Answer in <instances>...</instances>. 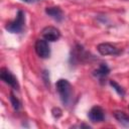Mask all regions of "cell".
<instances>
[{"label":"cell","mask_w":129,"mask_h":129,"mask_svg":"<svg viewBox=\"0 0 129 129\" xmlns=\"http://www.w3.org/2000/svg\"><path fill=\"white\" fill-rule=\"evenodd\" d=\"M21 1H23L25 3H34V2H37L38 0H21Z\"/></svg>","instance_id":"cell-15"},{"label":"cell","mask_w":129,"mask_h":129,"mask_svg":"<svg viewBox=\"0 0 129 129\" xmlns=\"http://www.w3.org/2000/svg\"><path fill=\"white\" fill-rule=\"evenodd\" d=\"M110 86L117 92V94L119 95V96H121V97H124V95H125V92H124V90H123V88L117 83V82H115V81H113V80H111L110 82Z\"/></svg>","instance_id":"cell-12"},{"label":"cell","mask_w":129,"mask_h":129,"mask_svg":"<svg viewBox=\"0 0 129 129\" xmlns=\"http://www.w3.org/2000/svg\"><path fill=\"white\" fill-rule=\"evenodd\" d=\"M55 89L59 95L62 104L69 105V103L72 100V94H73V88L70 82L66 79H59L55 84Z\"/></svg>","instance_id":"cell-1"},{"label":"cell","mask_w":129,"mask_h":129,"mask_svg":"<svg viewBox=\"0 0 129 129\" xmlns=\"http://www.w3.org/2000/svg\"><path fill=\"white\" fill-rule=\"evenodd\" d=\"M45 13L51 17L53 20L57 21V22H60L62 19H63V13H62V10L57 7V6H53V7H46L45 8Z\"/></svg>","instance_id":"cell-8"},{"label":"cell","mask_w":129,"mask_h":129,"mask_svg":"<svg viewBox=\"0 0 129 129\" xmlns=\"http://www.w3.org/2000/svg\"><path fill=\"white\" fill-rule=\"evenodd\" d=\"M97 50L102 55H118L120 53L119 48H117L115 45L108 43V42H103V43L98 44Z\"/></svg>","instance_id":"cell-6"},{"label":"cell","mask_w":129,"mask_h":129,"mask_svg":"<svg viewBox=\"0 0 129 129\" xmlns=\"http://www.w3.org/2000/svg\"><path fill=\"white\" fill-rule=\"evenodd\" d=\"M88 117H89V119L92 122L98 123V122L104 121V119H105V113H104V110L100 106H94L89 111Z\"/></svg>","instance_id":"cell-7"},{"label":"cell","mask_w":129,"mask_h":129,"mask_svg":"<svg viewBox=\"0 0 129 129\" xmlns=\"http://www.w3.org/2000/svg\"><path fill=\"white\" fill-rule=\"evenodd\" d=\"M51 113H52V116L54 117V118H59L60 116H61V110L59 109V108H52V110H51Z\"/></svg>","instance_id":"cell-14"},{"label":"cell","mask_w":129,"mask_h":129,"mask_svg":"<svg viewBox=\"0 0 129 129\" xmlns=\"http://www.w3.org/2000/svg\"><path fill=\"white\" fill-rule=\"evenodd\" d=\"M41 36L43 39L47 41H56L60 37V32L56 27L53 26H46L41 30Z\"/></svg>","instance_id":"cell-5"},{"label":"cell","mask_w":129,"mask_h":129,"mask_svg":"<svg viewBox=\"0 0 129 129\" xmlns=\"http://www.w3.org/2000/svg\"><path fill=\"white\" fill-rule=\"evenodd\" d=\"M109 73H110L109 67H108L106 63H101V64L99 66V68L93 72V75H94L97 79H99L100 82H102V81H104V79L109 75Z\"/></svg>","instance_id":"cell-9"},{"label":"cell","mask_w":129,"mask_h":129,"mask_svg":"<svg viewBox=\"0 0 129 129\" xmlns=\"http://www.w3.org/2000/svg\"><path fill=\"white\" fill-rule=\"evenodd\" d=\"M34 50L41 58H47L50 55V48L47 40L45 39H37L34 44Z\"/></svg>","instance_id":"cell-4"},{"label":"cell","mask_w":129,"mask_h":129,"mask_svg":"<svg viewBox=\"0 0 129 129\" xmlns=\"http://www.w3.org/2000/svg\"><path fill=\"white\" fill-rule=\"evenodd\" d=\"M9 100H10V103H11V105H12V107L15 111H18L21 108V102L19 101V99L12 92L9 95Z\"/></svg>","instance_id":"cell-11"},{"label":"cell","mask_w":129,"mask_h":129,"mask_svg":"<svg viewBox=\"0 0 129 129\" xmlns=\"http://www.w3.org/2000/svg\"><path fill=\"white\" fill-rule=\"evenodd\" d=\"M0 79L7 84L8 86H10L12 89L14 90H18L19 89V83L17 81V79L14 77V75L7 69L2 68L0 71Z\"/></svg>","instance_id":"cell-3"},{"label":"cell","mask_w":129,"mask_h":129,"mask_svg":"<svg viewBox=\"0 0 129 129\" xmlns=\"http://www.w3.org/2000/svg\"><path fill=\"white\" fill-rule=\"evenodd\" d=\"M114 117L116 118V120L121 125H123L124 127H129V117L125 112H123V111H115L114 112Z\"/></svg>","instance_id":"cell-10"},{"label":"cell","mask_w":129,"mask_h":129,"mask_svg":"<svg viewBox=\"0 0 129 129\" xmlns=\"http://www.w3.org/2000/svg\"><path fill=\"white\" fill-rule=\"evenodd\" d=\"M48 73L49 72L46 71V70H44L42 72V79H43V82L45 83L46 86H49V74Z\"/></svg>","instance_id":"cell-13"},{"label":"cell","mask_w":129,"mask_h":129,"mask_svg":"<svg viewBox=\"0 0 129 129\" xmlns=\"http://www.w3.org/2000/svg\"><path fill=\"white\" fill-rule=\"evenodd\" d=\"M24 24H25V14L22 10H19L16 14L15 19L5 25V29L11 33H20L24 28Z\"/></svg>","instance_id":"cell-2"}]
</instances>
